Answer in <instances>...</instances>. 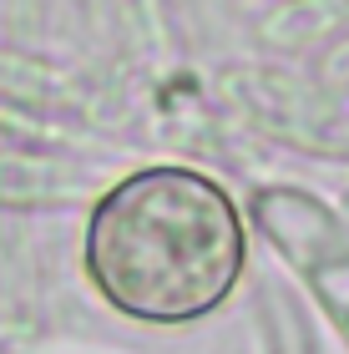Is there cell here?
<instances>
[{
	"label": "cell",
	"mask_w": 349,
	"mask_h": 354,
	"mask_svg": "<svg viewBox=\"0 0 349 354\" xmlns=\"http://www.w3.org/2000/svg\"><path fill=\"white\" fill-rule=\"evenodd\" d=\"M243 213L228 187L182 162L117 177L86 223V273L117 314L193 324L243 273Z\"/></svg>",
	"instance_id": "obj_1"
},
{
	"label": "cell",
	"mask_w": 349,
	"mask_h": 354,
	"mask_svg": "<svg viewBox=\"0 0 349 354\" xmlns=\"http://www.w3.org/2000/svg\"><path fill=\"white\" fill-rule=\"evenodd\" d=\"M248 218L258 223V233L274 243L279 259L299 273V283L314 294V304L349 349V218L299 183L258 187L248 198Z\"/></svg>",
	"instance_id": "obj_2"
},
{
	"label": "cell",
	"mask_w": 349,
	"mask_h": 354,
	"mask_svg": "<svg viewBox=\"0 0 349 354\" xmlns=\"http://www.w3.org/2000/svg\"><path fill=\"white\" fill-rule=\"evenodd\" d=\"M223 102L248 132L304 157L349 162V82H309L294 71L233 66L223 71Z\"/></svg>",
	"instance_id": "obj_3"
},
{
	"label": "cell",
	"mask_w": 349,
	"mask_h": 354,
	"mask_svg": "<svg viewBox=\"0 0 349 354\" xmlns=\"http://www.w3.org/2000/svg\"><path fill=\"white\" fill-rule=\"evenodd\" d=\"M97 167L61 162V157H21L0 152V207H76L102 198Z\"/></svg>",
	"instance_id": "obj_4"
},
{
	"label": "cell",
	"mask_w": 349,
	"mask_h": 354,
	"mask_svg": "<svg viewBox=\"0 0 349 354\" xmlns=\"http://www.w3.org/2000/svg\"><path fill=\"white\" fill-rule=\"evenodd\" d=\"M349 30V0H283L274 15H263L258 36L279 51H309Z\"/></svg>",
	"instance_id": "obj_5"
},
{
	"label": "cell",
	"mask_w": 349,
	"mask_h": 354,
	"mask_svg": "<svg viewBox=\"0 0 349 354\" xmlns=\"http://www.w3.org/2000/svg\"><path fill=\"white\" fill-rule=\"evenodd\" d=\"M0 91L41 111H82V86L26 56H0Z\"/></svg>",
	"instance_id": "obj_6"
},
{
	"label": "cell",
	"mask_w": 349,
	"mask_h": 354,
	"mask_svg": "<svg viewBox=\"0 0 349 354\" xmlns=\"http://www.w3.org/2000/svg\"><path fill=\"white\" fill-rule=\"evenodd\" d=\"M258 319H263V354H319L309 314L294 294L258 288Z\"/></svg>",
	"instance_id": "obj_7"
},
{
	"label": "cell",
	"mask_w": 349,
	"mask_h": 354,
	"mask_svg": "<svg viewBox=\"0 0 349 354\" xmlns=\"http://www.w3.org/2000/svg\"><path fill=\"white\" fill-rule=\"evenodd\" d=\"M344 207H349V192H344ZM344 218H349V213H344Z\"/></svg>",
	"instance_id": "obj_8"
}]
</instances>
